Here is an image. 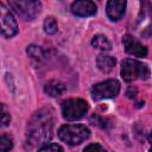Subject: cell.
Here are the masks:
<instances>
[{"instance_id":"9a60e30c","label":"cell","mask_w":152,"mask_h":152,"mask_svg":"<svg viewBox=\"0 0 152 152\" xmlns=\"http://www.w3.org/2000/svg\"><path fill=\"white\" fill-rule=\"evenodd\" d=\"M58 30V24L57 20L53 17H46L44 20V31L48 34H53Z\"/></svg>"},{"instance_id":"52a82bcc","label":"cell","mask_w":152,"mask_h":152,"mask_svg":"<svg viewBox=\"0 0 152 152\" xmlns=\"http://www.w3.org/2000/svg\"><path fill=\"white\" fill-rule=\"evenodd\" d=\"M0 33L7 38H11L18 33L17 21L13 14L2 2H0Z\"/></svg>"},{"instance_id":"3957f363","label":"cell","mask_w":152,"mask_h":152,"mask_svg":"<svg viewBox=\"0 0 152 152\" xmlns=\"http://www.w3.org/2000/svg\"><path fill=\"white\" fill-rule=\"evenodd\" d=\"M121 76L125 81H134V80H147L150 76V69L146 64L132 59L126 58L121 63Z\"/></svg>"},{"instance_id":"30bf717a","label":"cell","mask_w":152,"mask_h":152,"mask_svg":"<svg viewBox=\"0 0 152 152\" xmlns=\"http://www.w3.org/2000/svg\"><path fill=\"white\" fill-rule=\"evenodd\" d=\"M126 5H127L126 0H108L106 6V12L108 18L113 21L121 19L125 13Z\"/></svg>"},{"instance_id":"5b68a950","label":"cell","mask_w":152,"mask_h":152,"mask_svg":"<svg viewBox=\"0 0 152 152\" xmlns=\"http://www.w3.org/2000/svg\"><path fill=\"white\" fill-rule=\"evenodd\" d=\"M61 109L64 119L70 121L78 120L87 114L88 103L82 99H69L62 103Z\"/></svg>"},{"instance_id":"4fadbf2b","label":"cell","mask_w":152,"mask_h":152,"mask_svg":"<svg viewBox=\"0 0 152 152\" xmlns=\"http://www.w3.org/2000/svg\"><path fill=\"white\" fill-rule=\"evenodd\" d=\"M91 45L95 49H99V50H102V51H108V50L112 49L110 42L103 34H96V36H94L93 39H91Z\"/></svg>"},{"instance_id":"7c38bea8","label":"cell","mask_w":152,"mask_h":152,"mask_svg":"<svg viewBox=\"0 0 152 152\" xmlns=\"http://www.w3.org/2000/svg\"><path fill=\"white\" fill-rule=\"evenodd\" d=\"M97 68L103 72H109L115 66V58L108 55H99L96 58Z\"/></svg>"},{"instance_id":"7a4b0ae2","label":"cell","mask_w":152,"mask_h":152,"mask_svg":"<svg viewBox=\"0 0 152 152\" xmlns=\"http://www.w3.org/2000/svg\"><path fill=\"white\" fill-rule=\"evenodd\" d=\"M90 135V131L88 127L81 124L75 125H63L58 129V137L62 141L66 142L68 145H78L88 139Z\"/></svg>"},{"instance_id":"5bb4252c","label":"cell","mask_w":152,"mask_h":152,"mask_svg":"<svg viewBox=\"0 0 152 152\" xmlns=\"http://www.w3.org/2000/svg\"><path fill=\"white\" fill-rule=\"evenodd\" d=\"M26 52H27V55H28V57H31L32 59H34V61H43L44 59V57H45V53H44V50L40 48V46H38V45H28L27 46V49H26Z\"/></svg>"},{"instance_id":"8992f818","label":"cell","mask_w":152,"mask_h":152,"mask_svg":"<svg viewBox=\"0 0 152 152\" xmlns=\"http://www.w3.org/2000/svg\"><path fill=\"white\" fill-rule=\"evenodd\" d=\"M120 91V82L116 80H107L95 84L90 93L91 97L95 101H100L103 99H112L115 97Z\"/></svg>"},{"instance_id":"e0dca14e","label":"cell","mask_w":152,"mask_h":152,"mask_svg":"<svg viewBox=\"0 0 152 152\" xmlns=\"http://www.w3.org/2000/svg\"><path fill=\"white\" fill-rule=\"evenodd\" d=\"M13 147V140L8 134L0 135V152L10 151Z\"/></svg>"},{"instance_id":"2e32d148","label":"cell","mask_w":152,"mask_h":152,"mask_svg":"<svg viewBox=\"0 0 152 152\" xmlns=\"http://www.w3.org/2000/svg\"><path fill=\"white\" fill-rule=\"evenodd\" d=\"M11 122V114L7 107L0 103V127H7Z\"/></svg>"},{"instance_id":"6da1fadb","label":"cell","mask_w":152,"mask_h":152,"mask_svg":"<svg viewBox=\"0 0 152 152\" xmlns=\"http://www.w3.org/2000/svg\"><path fill=\"white\" fill-rule=\"evenodd\" d=\"M51 109L38 110L27 125V142L31 145H40L48 142L52 138L53 116Z\"/></svg>"},{"instance_id":"9c48e42d","label":"cell","mask_w":152,"mask_h":152,"mask_svg":"<svg viewBox=\"0 0 152 152\" xmlns=\"http://www.w3.org/2000/svg\"><path fill=\"white\" fill-rule=\"evenodd\" d=\"M122 43L125 46V50L127 53L135 56V57H146L147 56V49L141 43H139L134 37L131 34H125L122 38Z\"/></svg>"},{"instance_id":"ba28073f","label":"cell","mask_w":152,"mask_h":152,"mask_svg":"<svg viewBox=\"0 0 152 152\" xmlns=\"http://www.w3.org/2000/svg\"><path fill=\"white\" fill-rule=\"evenodd\" d=\"M96 11L97 7L93 0H75L71 5V12L77 17H90Z\"/></svg>"},{"instance_id":"8fae6325","label":"cell","mask_w":152,"mask_h":152,"mask_svg":"<svg viewBox=\"0 0 152 152\" xmlns=\"http://www.w3.org/2000/svg\"><path fill=\"white\" fill-rule=\"evenodd\" d=\"M44 91L52 97L61 96L65 91V86L58 80H51L44 86Z\"/></svg>"},{"instance_id":"d6986e66","label":"cell","mask_w":152,"mask_h":152,"mask_svg":"<svg viewBox=\"0 0 152 152\" xmlns=\"http://www.w3.org/2000/svg\"><path fill=\"white\" fill-rule=\"evenodd\" d=\"M84 151H104V148L99 144H90L84 147Z\"/></svg>"},{"instance_id":"ac0fdd59","label":"cell","mask_w":152,"mask_h":152,"mask_svg":"<svg viewBox=\"0 0 152 152\" xmlns=\"http://www.w3.org/2000/svg\"><path fill=\"white\" fill-rule=\"evenodd\" d=\"M38 150H39V151H48V152H50V151H56V152L59 151V152H62V151H63V147L59 146V145H57V144L50 142V144H46V145H44V146L38 147Z\"/></svg>"},{"instance_id":"277c9868","label":"cell","mask_w":152,"mask_h":152,"mask_svg":"<svg viewBox=\"0 0 152 152\" xmlns=\"http://www.w3.org/2000/svg\"><path fill=\"white\" fill-rule=\"evenodd\" d=\"M11 8L24 20H33L42 11L39 0H8Z\"/></svg>"}]
</instances>
